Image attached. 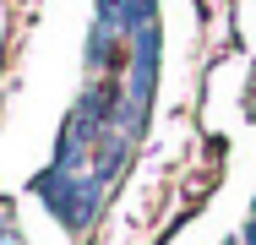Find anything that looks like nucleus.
Returning <instances> with one entry per match:
<instances>
[{
  "mask_svg": "<svg viewBox=\"0 0 256 245\" xmlns=\"http://www.w3.org/2000/svg\"><path fill=\"white\" fill-rule=\"evenodd\" d=\"M229 245H234V240H229Z\"/></svg>",
  "mask_w": 256,
  "mask_h": 245,
  "instance_id": "f257e3e1",
  "label": "nucleus"
}]
</instances>
